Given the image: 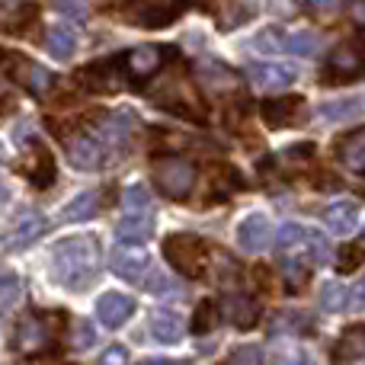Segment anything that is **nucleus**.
I'll return each mask as SVG.
<instances>
[{"mask_svg":"<svg viewBox=\"0 0 365 365\" xmlns=\"http://www.w3.org/2000/svg\"><path fill=\"white\" fill-rule=\"evenodd\" d=\"M362 353H365V330L356 324V327H349V330H343V336L336 340V346H334V362H356V359H362Z\"/></svg>","mask_w":365,"mask_h":365,"instance_id":"obj_25","label":"nucleus"},{"mask_svg":"<svg viewBox=\"0 0 365 365\" xmlns=\"http://www.w3.org/2000/svg\"><path fill=\"white\" fill-rule=\"evenodd\" d=\"M186 4L189 0H138L132 10V23L141 29H164V26L177 23Z\"/></svg>","mask_w":365,"mask_h":365,"instance_id":"obj_6","label":"nucleus"},{"mask_svg":"<svg viewBox=\"0 0 365 365\" xmlns=\"http://www.w3.org/2000/svg\"><path fill=\"white\" fill-rule=\"evenodd\" d=\"M362 266V240H353L340 250V272H356Z\"/></svg>","mask_w":365,"mask_h":365,"instance_id":"obj_37","label":"nucleus"},{"mask_svg":"<svg viewBox=\"0 0 365 365\" xmlns=\"http://www.w3.org/2000/svg\"><path fill=\"white\" fill-rule=\"evenodd\" d=\"M164 257L180 276L202 279L208 263V244L199 234H170V237H164Z\"/></svg>","mask_w":365,"mask_h":365,"instance_id":"obj_3","label":"nucleus"},{"mask_svg":"<svg viewBox=\"0 0 365 365\" xmlns=\"http://www.w3.org/2000/svg\"><path fill=\"white\" fill-rule=\"evenodd\" d=\"M51 6H55L58 13H64V16H74V19H83L90 10V0H51Z\"/></svg>","mask_w":365,"mask_h":365,"instance_id":"obj_38","label":"nucleus"},{"mask_svg":"<svg viewBox=\"0 0 365 365\" xmlns=\"http://www.w3.org/2000/svg\"><path fill=\"white\" fill-rule=\"evenodd\" d=\"M314 48H317V38H314V32H285V51L289 55H314Z\"/></svg>","mask_w":365,"mask_h":365,"instance_id":"obj_32","label":"nucleus"},{"mask_svg":"<svg viewBox=\"0 0 365 365\" xmlns=\"http://www.w3.org/2000/svg\"><path fill=\"white\" fill-rule=\"evenodd\" d=\"M151 234H154V218L148 212L125 215V218L115 225V237H119V244H125V247H141Z\"/></svg>","mask_w":365,"mask_h":365,"instance_id":"obj_20","label":"nucleus"},{"mask_svg":"<svg viewBox=\"0 0 365 365\" xmlns=\"http://www.w3.org/2000/svg\"><path fill=\"white\" fill-rule=\"evenodd\" d=\"M48 231V218H45L42 212H23L16 221H13V227L6 231V247L10 250H26L29 244H36L42 234Z\"/></svg>","mask_w":365,"mask_h":365,"instance_id":"obj_13","label":"nucleus"},{"mask_svg":"<svg viewBox=\"0 0 365 365\" xmlns=\"http://www.w3.org/2000/svg\"><path fill=\"white\" fill-rule=\"evenodd\" d=\"M215 321H218V304H215L212 298H205V302H199V308H195L189 330H192V334H208V330H215Z\"/></svg>","mask_w":365,"mask_h":365,"instance_id":"obj_30","label":"nucleus"},{"mask_svg":"<svg viewBox=\"0 0 365 365\" xmlns=\"http://www.w3.org/2000/svg\"><path fill=\"white\" fill-rule=\"evenodd\" d=\"M64 327V314L61 311H32L23 321L16 324L13 334V349L19 356H42L48 349H55L58 334Z\"/></svg>","mask_w":365,"mask_h":365,"instance_id":"obj_2","label":"nucleus"},{"mask_svg":"<svg viewBox=\"0 0 365 365\" xmlns=\"http://www.w3.org/2000/svg\"><path fill=\"white\" fill-rule=\"evenodd\" d=\"M109 269L115 272L119 279L135 285H145L148 282V272H151V257H148L145 247H115L113 257H109Z\"/></svg>","mask_w":365,"mask_h":365,"instance_id":"obj_8","label":"nucleus"},{"mask_svg":"<svg viewBox=\"0 0 365 365\" xmlns=\"http://www.w3.org/2000/svg\"><path fill=\"white\" fill-rule=\"evenodd\" d=\"M304 231H308V227H304V225H295V221L282 225V227H279V237H276L279 250H282V253H295L298 247H302V240H304Z\"/></svg>","mask_w":365,"mask_h":365,"instance_id":"obj_33","label":"nucleus"},{"mask_svg":"<svg viewBox=\"0 0 365 365\" xmlns=\"http://www.w3.org/2000/svg\"><path fill=\"white\" fill-rule=\"evenodd\" d=\"M359 68H362V48H359V42L340 45V48L330 55V61H327L324 83H349V81H356V77H359Z\"/></svg>","mask_w":365,"mask_h":365,"instance_id":"obj_12","label":"nucleus"},{"mask_svg":"<svg viewBox=\"0 0 365 365\" xmlns=\"http://www.w3.org/2000/svg\"><path fill=\"white\" fill-rule=\"evenodd\" d=\"M304 113V100L302 96H276V100H266L259 106V115L269 128H289L295 122H302Z\"/></svg>","mask_w":365,"mask_h":365,"instance_id":"obj_14","label":"nucleus"},{"mask_svg":"<svg viewBox=\"0 0 365 365\" xmlns=\"http://www.w3.org/2000/svg\"><path fill=\"white\" fill-rule=\"evenodd\" d=\"M253 13H257V4H253V0H244V4H231V6H225V10L218 13V26H221V29H234V26L247 23Z\"/></svg>","mask_w":365,"mask_h":365,"instance_id":"obj_29","label":"nucleus"},{"mask_svg":"<svg viewBox=\"0 0 365 365\" xmlns=\"http://www.w3.org/2000/svg\"><path fill=\"white\" fill-rule=\"evenodd\" d=\"M45 48H48V55L55 58V61H68L77 51V36L68 26H51V29L45 32Z\"/></svg>","mask_w":365,"mask_h":365,"instance_id":"obj_24","label":"nucleus"},{"mask_svg":"<svg viewBox=\"0 0 365 365\" xmlns=\"http://www.w3.org/2000/svg\"><path fill=\"white\" fill-rule=\"evenodd\" d=\"M321 308L330 311V314H340V311L349 308V292L343 282H324L321 289Z\"/></svg>","mask_w":365,"mask_h":365,"instance_id":"obj_28","label":"nucleus"},{"mask_svg":"<svg viewBox=\"0 0 365 365\" xmlns=\"http://www.w3.org/2000/svg\"><path fill=\"white\" fill-rule=\"evenodd\" d=\"M151 100H154V106H160L164 113L189 115V119H195V122H205V115H208L205 113V103L199 100V93H195L186 81H180V77L164 81V87L154 90Z\"/></svg>","mask_w":365,"mask_h":365,"instance_id":"obj_4","label":"nucleus"},{"mask_svg":"<svg viewBox=\"0 0 365 365\" xmlns=\"http://www.w3.org/2000/svg\"><path fill=\"white\" fill-rule=\"evenodd\" d=\"M221 314L227 317V324H234L237 330H250L259 321V304L250 295H240V292H227L221 298Z\"/></svg>","mask_w":365,"mask_h":365,"instance_id":"obj_16","label":"nucleus"},{"mask_svg":"<svg viewBox=\"0 0 365 365\" xmlns=\"http://www.w3.org/2000/svg\"><path fill=\"white\" fill-rule=\"evenodd\" d=\"M68 160L77 167V170H93V167H100V160H103V141L96 138V135H87V132H81V135H71L68 141Z\"/></svg>","mask_w":365,"mask_h":365,"instance_id":"obj_15","label":"nucleus"},{"mask_svg":"<svg viewBox=\"0 0 365 365\" xmlns=\"http://www.w3.org/2000/svg\"><path fill=\"white\" fill-rule=\"evenodd\" d=\"M51 272L55 282L71 292H83L100 276V240L93 234H74L55 244L51 250Z\"/></svg>","mask_w":365,"mask_h":365,"instance_id":"obj_1","label":"nucleus"},{"mask_svg":"<svg viewBox=\"0 0 365 365\" xmlns=\"http://www.w3.org/2000/svg\"><path fill=\"white\" fill-rule=\"evenodd\" d=\"M237 189H244V180H240V173L234 170V167L218 164L208 170V192H212L208 202H225V199H231V192H237Z\"/></svg>","mask_w":365,"mask_h":365,"instance_id":"obj_22","label":"nucleus"},{"mask_svg":"<svg viewBox=\"0 0 365 365\" xmlns=\"http://www.w3.org/2000/svg\"><path fill=\"white\" fill-rule=\"evenodd\" d=\"M135 314V302L122 292H106V295L96 302V317H100L106 327H122L128 317Z\"/></svg>","mask_w":365,"mask_h":365,"instance_id":"obj_19","label":"nucleus"},{"mask_svg":"<svg viewBox=\"0 0 365 365\" xmlns=\"http://www.w3.org/2000/svg\"><path fill=\"white\" fill-rule=\"evenodd\" d=\"M272 365H308V359H304L298 349H292V353H279L276 359H272Z\"/></svg>","mask_w":365,"mask_h":365,"instance_id":"obj_41","label":"nucleus"},{"mask_svg":"<svg viewBox=\"0 0 365 365\" xmlns=\"http://www.w3.org/2000/svg\"><path fill=\"white\" fill-rule=\"evenodd\" d=\"M145 365H173V362H167V359H151V362H145Z\"/></svg>","mask_w":365,"mask_h":365,"instance_id":"obj_43","label":"nucleus"},{"mask_svg":"<svg viewBox=\"0 0 365 365\" xmlns=\"http://www.w3.org/2000/svg\"><path fill=\"white\" fill-rule=\"evenodd\" d=\"M125 212L128 215H138V212H148V205H151V195H148V189L141 186V182H135V186L125 189Z\"/></svg>","mask_w":365,"mask_h":365,"instance_id":"obj_36","label":"nucleus"},{"mask_svg":"<svg viewBox=\"0 0 365 365\" xmlns=\"http://www.w3.org/2000/svg\"><path fill=\"white\" fill-rule=\"evenodd\" d=\"M100 212V192H81L61 208L64 221H87Z\"/></svg>","mask_w":365,"mask_h":365,"instance_id":"obj_26","label":"nucleus"},{"mask_svg":"<svg viewBox=\"0 0 365 365\" xmlns=\"http://www.w3.org/2000/svg\"><path fill=\"white\" fill-rule=\"evenodd\" d=\"M100 365H128V349L119 346V343H113V346L100 356Z\"/></svg>","mask_w":365,"mask_h":365,"instance_id":"obj_39","label":"nucleus"},{"mask_svg":"<svg viewBox=\"0 0 365 365\" xmlns=\"http://www.w3.org/2000/svg\"><path fill=\"white\" fill-rule=\"evenodd\" d=\"M282 269H285V282H289L292 292H302L311 279V263L302 257H285L282 259Z\"/></svg>","mask_w":365,"mask_h":365,"instance_id":"obj_27","label":"nucleus"},{"mask_svg":"<svg viewBox=\"0 0 365 365\" xmlns=\"http://www.w3.org/2000/svg\"><path fill=\"white\" fill-rule=\"evenodd\" d=\"M199 77L208 83V87H215V90H218V81H225V87H234V83H237V77H234L221 61H215V64H199Z\"/></svg>","mask_w":365,"mask_h":365,"instance_id":"obj_34","label":"nucleus"},{"mask_svg":"<svg viewBox=\"0 0 365 365\" xmlns=\"http://www.w3.org/2000/svg\"><path fill=\"white\" fill-rule=\"evenodd\" d=\"M122 55L106 58V61H93L83 71H77V83L90 90V93H113L122 87Z\"/></svg>","mask_w":365,"mask_h":365,"instance_id":"obj_7","label":"nucleus"},{"mask_svg":"<svg viewBox=\"0 0 365 365\" xmlns=\"http://www.w3.org/2000/svg\"><path fill=\"white\" fill-rule=\"evenodd\" d=\"M247 77L257 90H266V93H276V90H289L295 83L298 71L289 68V64H276V61H253L247 64Z\"/></svg>","mask_w":365,"mask_h":365,"instance_id":"obj_10","label":"nucleus"},{"mask_svg":"<svg viewBox=\"0 0 365 365\" xmlns=\"http://www.w3.org/2000/svg\"><path fill=\"white\" fill-rule=\"evenodd\" d=\"M269 237H272V225L263 212L247 215L237 227V247L247 253H259L266 244H269Z\"/></svg>","mask_w":365,"mask_h":365,"instance_id":"obj_17","label":"nucleus"},{"mask_svg":"<svg viewBox=\"0 0 365 365\" xmlns=\"http://www.w3.org/2000/svg\"><path fill=\"white\" fill-rule=\"evenodd\" d=\"M19 292H23L19 279L13 276V272H0V314H4V311H10L13 304H16Z\"/></svg>","mask_w":365,"mask_h":365,"instance_id":"obj_35","label":"nucleus"},{"mask_svg":"<svg viewBox=\"0 0 365 365\" xmlns=\"http://www.w3.org/2000/svg\"><path fill=\"white\" fill-rule=\"evenodd\" d=\"M96 343V330L90 327L87 321L83 324H77V334H74V349H87V346H93Z\"/></svg>","mask_w":365,"mask_h":365,"instance_id":"obj_40","label":"nucleus"},{"mask_svg":"<svg viewBox=\"0 0 365 365\" xmlns=\"http://www.w3.org/2000/svg\"><path fill=\"white\" fill-rule=\"evenodd\" d=\"M340 4L343 0H308V6L314 13H334V10H340Z\"/></svg>","mask_w":365,"mask_h":365,"instance_id":"obj_42","label":"nucleus"},{"mask_svg":"<svg viewBox=\"0 0 365 365\" xmlns=\"http://www.w3.org/2000/svg\"><path fill=\"white\" fill-rule=\"evenodd\" d=\"M253 45H257V51H263V55H282L285 51V32L276 29V26H269V29H263L257 38H253Z\"/></svg>","mask_w":365,"mask_h":365,"instance_id":"obj_31","label":"nucleus"},{"mask_svg":"<svg viewBox=\"0 0 365 365\" xmlns=\"http://www.w3.org/2000/svg\"><path fill=\"white\" fill-rule=\"evenodd\" d=\"M324 221L334 234H349L359 225V205L356 202H334V205L324 212Z\"/></svg>","mask_w":365,"mask_h":365,"instance_id":"obj_23","label":"nucleus"},{"mask_svg":"<svg viewBox=\"0 0 365 365\" xmlns=\"http://www.w3.org/2000/svg\"><path fill=\"white\" fill-rule=\"evenodd\" d=\"M151 334L158 343H180L186 334V324L177 311L170 308H154L151 311Z\"/></svg>","mask_w":365,"mask_h":365,"instance_id":"obj_21","label":"nucleus"},{"mask_svg":"<svg viewBox=\"0 0 365 365\" xmlns=\"http://www.w3.org/2000/svg\"><path fill=\"white\" fill-rule=\"evenodd\" d=\"M164 58H173V51L170 48L164 51V48H158V45H141V48L122 55V71H125L135 83H145L148 77L164 64Z\"/></svg>","mask_w":365,"mask_h":365,"instance_id":"obj_11","label":"nucleus"},{"mask_svg":"<svg viewBox=\"0 0 365 365\" xmlns=\"http://www.w3.org/2000/svg\"><path fill=\"white\" fill-rule=\"evenodd\" d=\"M13 64H16V68H10V55H6V81L16 83V87H23V90H29L32 96L48 93L51 74L42 68V64L29 61V58L19 55V51H13Z\"/></svg>","mask_w":365,"mask_h":365,"instance_id":"obj_9","label":"nucleus"},{"mask_svg":"<svg viewBox=\"0 0 365 365\" xmlns=\"http://www.w3.org/2000/svg\"><path fill=\"white\" fill-rule=\"evenodd\" d=\"M154 182L167 199H186L195 186V167L186 158H160L154 160Z\"/></svg>","mask_w":365,"mask_h":365,"instance_id":"obj_5","label":"nucleus"},{"mask_svg":"<svg viewBox=\"0 0 365 365\" xmlns=\"http://www.w3.org/2000/svg\"><path fill=\"white\" fill-rule=\"evenodd\" d=\"M336 158H340L343 170L362 177L365 173V132L362 128H353L349 135H343V138L336 141Z\"/></svg>","mask_w":365,"mask_h":365,"instance_id":"obj_18","label":"nucleus"}]
</instances>
